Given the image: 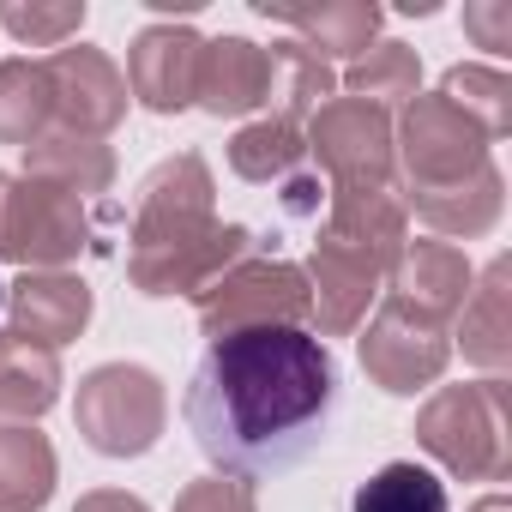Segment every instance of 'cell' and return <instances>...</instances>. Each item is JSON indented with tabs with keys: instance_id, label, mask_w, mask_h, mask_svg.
<instances>
[{
	"instance_id": "obj_26",
	"label": "cell",
	"mask_w": 512,
	"mask_h": 512,
	"mask_svg": "<svg viewBox=\"0 0 512 512\" xmlns=\"http://www.w3.org/2000/svg\"><path fill=\"white\" fill-rule=\"evenodd\" d=\"M350 512H452V494L428 464L392 458L350 494Z\"/></svg>"
},
{
	"instance_id": "obj_8",
	"label": "cell",
	"mask_w": 512,
	"mask_h": 512,
	"mask_svg": "<svg viewBox=\"0 0 512 512\" xmlns=\"http://www.w3.org/2000/svg\"><path fill=\"white\" fill-rule=\"evenodd\" d=\"M211 169L199 151H175L163 157L133 199V253H157V247H181L193 235H205L217 223L211 211Z\"/></svg>"
},
{
	"instance_id": "obj_30",
	"label": "cell",
	"mask_w": 512,
	"mask_h": 512,
	"mask_svg": "<svg viewBox=\"0 0 512 512\" xmlns=\"http://www.w3.org/2000/svg\"><path fill=\"white\" fill-rule=\"evenodd\" d=\"M0 25H7L19 43L31 49H67L85 31V0H67V7H0Z\"/></svg>"
},
{
	"instance_id": "obj_7",
	"label": "cell",
	"mask_w": 512,
	"mask_h": 512,
	"mask_svg": "<svg viewBox=\"0 0 512 512\" xmlns=\"http://www.w3.org/2000/svg\"><path fill=\"white\" fill-rule=\"evenodd\" d=\"M452 362V332L404 302H380V314L362 326V374L392 392V398H410L422 386H434Z\"/></svg>"
},
{
	"instance_id": "obj_37",
	"label": "cell",
	"mask_w": 512,
	"mask_h": 512,
	"mask_svg": "<svg viewBox=\"0 0 512 512\" xmlns=\"http://www.w3.org/2000/svg\"><path fill=\"white\" fill-rule=\"evenodd\" d=\"M0 308H7V284H0Z\"/></svg>"
},
{
	"instance_id": "obj_21",
	"label": "cell",
	"mask_w": 512,
	"mask_h": 512,
	"mask_svg": "<svg viewBox=\"0 0 512 512\" xmlns=\"http://www.w3.org/2000/svg\"><path fill=\"white\" fill-rule=\"evenodd\" d=\"M25 175L31 181H49V187H67V193H109L115 181V151L91 133H67V127H49L37 145H25Z\"/></svg>"
},
{
	"instance_id": "obj_27",
	"label": "cell",
	"mask_w": 512,
	"mask_h": 512,
	"mask_svg": "<svg viewBox=\"0 0 512 512\" xmlns=\"http://www.w3.org/2000/svg\"><path fill=\"white\" fill-rule=\"evenodd\" d=\"M266 61H272V91H266V103H272L278 121H296V127H302V115H314V109L332 97V85H338L332 67H326L314 49H302V43H272Z\"/></svg>"
},
{
	"instance_id": "obj_19",
	"label": "cell",
	"mask_w": 512,
	"mask_h": 512,
	"mask_svg": "<svg viewBox=\"0 0 512 512\" xmlns=\"http://www.w3.org/2000/svg\"><path fill=\"white\" fill-rule=\"evenodd\" d=\"M506 260H488V272L470 284L464 308H458V344L464 362L488 368V380L512 362V290H506Z\"/></svg>"
},
{
	"instance_id": "obj_18",
	"label": "cell",
	"mask_w": 512,
	"mask_h": 512,
	"mask_svg": "<svg viewBox=\"0 0 512 512\" xmlns=\"http://www.w3.org/2000/svg\"><path fill=\"white\" fill-rule=\"evenodd\" d=\"M253 13L284 25V31H302V49H314L326 67L332 61H362L374 49V31H380L374 0H326V7H272V0H260Z\"/></svg>"
},
{
	"instance_id": "obj_10",
	"label": "cell",
	"mask_w": 512,
	"mask_h": 512,
	"mask_svg": "<svg viewBox=\"0 0 512 512\" xmlns=\"http://www.w3.org/2000/svg\"><path fill=\"white\" fill-rule=\"evenodd\" d=\"M386 260H374L368 247H350L338 235H314V260H308V308L326 338H350L368 320V302L386 296Z\"/></svg>"
},
{
	"instance_id": "obj_32",
	"label": "cell",
	"mask_w": 512,
	"mask_h": 512,
	"mask_svg": "<svg viewBox=\"0 0 512 512\" xmlns=\"http://www.w3.org/2000/svg\"><path fill=\"white\" fill-rule=\"evenodd\" d=\"M464 31L476 37V49L506 55L512 49V0H470V7H464Z\"/></svg>"
},
{
	"instance_id": "obj_17",
	"label": "cell",
	"mask_w": 512,
	"mask_h": 512,
	"mask_svg": "<svg viewBox=\"0 0 512 512\" xmlns=\"http://www.w3.org/2000/svg\"><path fill=\"white\" fill-rule=\"evenodd\" d=\"M266 91H272V61L260 43L247 37H217L199 49V85H193V103L205 115H253L266 109Z\"/></svg>"
},
{
	"instance_id": "obj_23",
	"label": "cell",
	"mask_w": 512,
	"mask_h": 512,
	"mask_svg": "<svg viewBox=\"0 0 512 512\" xmlns=\"http://www.w3.org/2000/svg\"><path fill=\"white\" fill-rule=\"evenodd\" d=\"M55 446L31 422L0 428V512H43L55 494Z\"/></svg>"
},
{
	"instance_id": "obj_6",
	"label": "cell",
	"mask_w": 512,
	"mask_h": 512,
	"mask_svg": "<svg viewBox=\"0 0 512 512\" xmlns=\"http://www.w3.org/2000/svg\"><path fill=\"white\" fill-rule=\"evenodd\" d=\"M392 163H404V193H434V187H458L494 157L488 139L446 97H410L392 133Z\"/></svg>"
},
{
	"instance_id": "obj_14",
	"label": "cell",
	"mask_w": 512,
	"mask_h": 512,
	"mask_svg": "<svg viewBox=\"0 0 512 512\" xmlns=\"http://www.w3.org/2000/svg\"><path fill=\"white\" fill-rule=\"evenodd\" d=\"M7 320L13 338H31L61 356V344H73L91 326V284L73 272H25L7 290Z\"/></svg>"
},
{
	"instance_id": "obj_12",
	"label": "cell",
	"mask_w": 512,
	"mask_h": 512,
	"mask_svg": "<svg viewBox=\"0 0 512 512\" xmlns=\"http://www.w3.org/2000/svg\"><path fill=\"white\" fill-rule=\"evenodd\" d=\"M49 85H55V127H67V133H91V139H103V133H115L121 127V115H127V79H121V67L103 55V49H55L49 61Z\"/></svg>"
},
{
	"instance_id": "obj_13",
	"label": "cell",
	"mask_w": 512,
	"mask_h": 512,
	"mask_svg": "<svg viewBox=\"0 0 512 512\" xmlns=\"http://www.w3.org/2000/svg\"><path fill=\"white\" fill-rule=\"evenodd\" d=\"M199 37L187 25H145L127 49V91L151 109V115H181L193 109V85H199Z\"/></svg>"
},
{
	"instance_id": "obj_35",
	"label": "cell",
	"mask_w": 512,
	"mask_h": 512,
	"mask_svg": "<svg viewBox=\"0 0 512 512\" xmlns=\"http://www.w3.org/2000/svg\"><path fill=\"white\" fill-rule=\"evenodd\" d=\"M470 512H512V506H506V494H482V500H476Z\"/></svg>"
},
{
	"instance_id": "obj_31",
	"label": "cell",
	"mask_w": 512,
	"mask_h": 512,
	"mask_svg": "<svg viewBox=\"0 0 512 512\" xmlns=\"http://www.w3.org/2000/svg\"><path fill=\"white\" fill-rule=\"evenodd\" d=\"M175 512H260L241 476H199L175 494Z\"/></svg>"
},
{
	"instance_id": "obj_25",
	"label": "cell",
	"mask_w": 512,
	"mask_h": 512,
	"mask_svg": "<svg viewBox=\"0 0 512 512\" xmlns=\"http://www.w3.org/2000/svg\"><path fill=\"white\" fill-rule=\"evenodd\" d=\"M229 169L253 187H272V181H290L296 169H308V145H302V127L296 121H253L229 139Z\"/></svg>"
},
{
	"instance_id": "obj_34",
	"label": "cell",
	"mask_w": 512,
	"mask_h": 512,
	"mask_svg": "<svg viewBox=\"0 0 512 512\" xmlns=\"http://www.w3.org/2000/svg\"><path fill=\"white\" fill-rule=\"evenodd\" d=\"M73 512H151L139 494H127V488H97V494H85Z\"/></svg>"
},
{
	"instance_id": "obj_33",
	"label": "cell",
	"mask_w": 512,
	"mask_h": 512,
	"mask_svg": "<svg viewBox=\"0 0 512 512\" xmlns=\"http://www.w3.org/2000/svg\"><path fill=\"white\" fill-rule=\"evenodd\" d=\"M284 193V217H296V223H308V217H320V205H326V181H320V169H296L290 181H278Z\"/></svg>"
},
{
	"instance_id": "obj_5",
	"label": "cell",
	"mask_w": 512,
	"mask_h": 512,
	"mask_svg": "<svg viewBox=\"0 0 512 512\" xmlns=\"http://www.w3.org/2000/svg\"><path fill=\"white\" fill-rule=\"evenodd\" d=\"M91 247L85 199L31 175H13L7 211H0V260H19L25 272H61Z\"/></svg>"
},
{
	"instance_id": "obj_2",
	"label": "cell",
	"mask_w": 512,
	"mask_h": 512,
	"mask_svg": "<svg viewBox=\"0 0 512 512\" xmlns=\"http://www.w3.org/2000/svg\"><path fill=\"white\" fill-rule=\"evenodd\" d=\"M416 446L440 458L464 482H500L512 470V434H506V380L476 386H440L416 416Z\"/></svg>"
},
{
	"instance_id": "obj_11",
	"label": "cell",
	"mask_w": 512,
	"mask_h": 512,
	"mask_svg": "<svg viewBox=\"0 0 512 512\" xmlns=\"http://www.w3.org/2000/svg\"><path fill=\"white\" fill-rule=\"evenodd\" d=\"M247 253H260L247 223H211L205 235L181 241V247H157V253H127V284L139 296H199L205 284H217L229 266H241Z\"/></svg>"
},
{
	"instance_id": "obj_16",
	"label": "cell",
	"mask_w": 512,
	"mask_h": 512,
	"mask_svg": "<svg viewBox=\"0 0 512 512\" xmlns=\"http://www.w3.org/2000/svg\"><path fill=\"white\" fill-rule=\"evenodd\" d=\"M326 235L368 247L374 260H398L404 241H410V211L398 199L392 181H356V187H332L326 193Z\"/></svg>"
},
{
	"instance_id": "obj_22",
	"label": "cell",
	"mask_w": 512,
	"mask_h": 512,
	"mask_svg": "<svg viewBox=\"0 0 512 512\" xmlns=\"http://www.w3.org/2000/svg\"><path fill=\"white\" fill-rule=\"evenodd\" d=\"M61 398V356L0 332V416L7 422H37Z\"/></svg>"
},
{
	"instance_id": "obj_29",
	"label": "cell",
	"mask_w": 512,
	"mask_h": 512,
	"mask_svg": "<svg viewBox=\"0 0 512 512\" xmlns=\"http://www.w3.org/2000/svg\"><path fill=\"white\" fill-rule=\"evenodd\" d=\"M440 97H446L488 145L512 133V85H506L500 67H452V73L440 79Z\"/></svg>"
},
{
	"instance_id": "obj_3",
	"label": "cell",
	"mask_w": 512,
	"mask_h": 512,
	"mask_svg": "<svg viewBox=\"0 0 512 512\" xmlns=\"http://www.w3.org/2000/svg\"><path fill=\"white\" fill-rule=\"evenodd\" d=\"M73 422H79L91 452H103V458H145L163 440V422H169L163 380L151 368H139V362H103V368H91L79 380Z\"/></svg>"
},
{
	"instance_id": "obj_4",
	"label": "cell",
	"mask_w": 512,
	"mask_h": 512,
	"mask_svg": "<svg viewBox=\"0 0 512 512\" xmlns=\"http://www.w3.org/2000/svg\"><path fill=\"white\" fill-rule=\"evenodd\" d=\"M193 314H199L205 338H229V332H260V326H302L314 308H308L302 266L247 253L241 266H229L217 284H205L193 296Z\"/></svg>"
},
{
	"instance_id": "obj_28",
	"label": "cell",
	"mask_w": 512,
	"mask_h": 512,
	"mask_svg": "<svg viewBox=\"0 0 512 512\" xmlns=\"http://www.w3.org/2000/svg\"><path fill=\"white\" fill-rule=\"evenodd\" d=\"M344 85H350L356 103H374V109L392 115V109H404L410 97H422V61H416V49H404V43H374L362 61H350Z\"/></svg>"
},
{
	"instance_id": "obj_9",
	"label": "cell",
	"mask_w": 512,
	"mask_h": 512,
	"mask_svg": "<svg viewBox=\"0 0 512 512\" xmlns=\"http://www.w3.org/2000/svg\"><path fill=\"white\" fill-rule=\"evenodd\" d=\"M308 157L332 175V187L392 181V115L356 97H326L308 115Z\"/></svg>"
},
{
	"instance_id": "obj_36",
	"label": "cell",
	"mask_w": 512,
	"mask_h": 512,
	"mask_svg": "<svg viewBox=\"0 0 512 512\" xmlns=\"http://www.w3.org/2000/svg\"><path fill=\"white\" fill-rule=\"evenodd\" d=\"M7 187H13V175H7V169H0V211H7Z\"/></svg>"
},
{
	"instance_id": "obj_15",
	"label": "cell",
	"mask_w": 512,
	"mask_h": 512,
	"mask_svg": "<svg viewBox=\"0 0 512 512\" xmlns=\"http://www.w3.org/2000/svg\"><path fill=\"white\" fill-rule=\"evenodd\" d=\"M470 284H476V272H470V260L452 241H404V253L386 272V296L416 308V314H428V320H440V326L458 320Z\"/></svg>"
},
{
	"instance_id": "obj_24",
	"label": "cell",
	"mask_w": 512,
	"mask_h": 512,
	"mask_svg": "<svg viewBox=\"0 0 512 512\" xmlns=\"http://www.w3.org/2000/svg\"><path fill=\"white\" fill-rule=\"evenodd\" d=\"M55 127V85L43 61H0V145H37Z\"/></svg>"
},
{
	"instance_id": "obj_1",
	"label": "cell",
	"mask_w": 512,
	"mask_h": 512,
	"mask_svg": "<svg viewBox=\"0 0 512 512\" xmlns=\"http://www.w3.org/2000/svg\"><path fill=\"white\" fill-rule=\"evenodd\" d=\"M181 416L217 476L296 470L338 416V356L302 326L211 338L193 362Z\"/></svg>"
},
{
	"instance_id": "obj_20",
	"label": "cell",
	"mask_w": 512,
	"mask_h": 512,
	"mask_svg": "<svg viewBox=\"0 0 512 512\" xmlns=\"http://www.w3.org/2000/svg\"><path fill=\"white\" fill-rule=\"evenodd\" d=\"M404 211H416L428 229L440 235H488L500 223V205H506V181L494 163H482L476 175H464L458 187H434V193H398Z\"/></svg>"
}]
</instances>
